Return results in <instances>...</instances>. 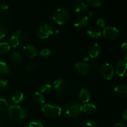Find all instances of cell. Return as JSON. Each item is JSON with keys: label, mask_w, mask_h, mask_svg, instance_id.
I'll use <instances>...</instances> for the list:
<instances>
[{"label": "cell", "mask_w": 127, "mask_h": 127, "mask_svg": "<svg viewBox=\"0 0 127 127\" xmlns=\"http://www.w3.org/2000/svg\"><path fill=\"white\" fill-rule=\"evenodd\" d=\"M115 93L117 96L122 99H125L127 97V87L125 84H119L115 88Z\"/></svg>", "instance_id": "5bb4252c"}, {"label": "cell", "mask_w": 127, "mask_h": 127, "mask_svg": "<svg viewBox=\"0 0 127 127\" xmlns=\"http://www.w3.org/2000/svg\"><path fill=\"white\" fill-rule=\"evenodd\" d=\"M24 99V94L21 91H16L12 95V100L16 104L19 103Z\"/></svg>", "instance_id": "ffe728a7"}, {"label": "cell", "mask_w": 127, "mask_h": 127, "mask_svg": "<svg viewBox=\"0 0 127 127\" xmlns=\"http://www.w3.org/2000/svg\"><path fill=\"white\" fill-rule=\"evenodd\" d=\"M11 59L15 63H19L21 61V57L18 52H14L11 55Z\"/></svg>", "instance_id": "4316f807"}, {"label": "cell", "mask_w": 127, "mask_h": 127, "mask_svg": "<svg viewBox=\"0 0 127 127\" xmlns=\"http://www.w3.org/2000/svg\"><path fill=\"white\" fill-rule=\"evenodd\" d=\"M36 64L35 63H30L27 65V71H31L33 70L35 68Z\"/></svg>", "instance_id": "836d02e7"}, {"label": "cell", "mask_w": 127, "mask_h": 127, "mask_svg": "<svg viewBox=\"0 0 127 127\" xmlns=\"http://www.w3.org/2000/svg\"><path fill=\"white\" fill-rule=\"evenodd\" d=\"M100 73L104 78L109 80L114 76V68L110 63H105L100 67Z\"/></svg>", "instance_id": "ba28073f"}, {"label": "cell", "mask_w": 127, "mask_h": 127, "mask_svg": "<svg viewBox=\"0 0 127 127\" xmlns=\"http://www.w3.org/2000/svg\"><path fill=\"white\" fill-rule=\"evenodd\" d=\"M119 31L118 29L113 26H108L104 28L103 31V36L108 40H114L118 38Z\"/></svg>", "instance_id": "52a82bcc"}, {"label": "cell", "mask_w": 127, "mask_h": 127, "mask_svg": "<svg viewBox=\"0 0 127 127\" xmlns=\"http://www.w3.org/2000/svg\"><path fill=\"white\" fill-rule=\"evenodd\" d=\"M28 40V35L25 32L22 31H16L10 37L11 45L16 48L26 45Z\"/></svg>", "instance_id": "6da1fadb"}, {"label": "cell", "mask_w": 127, "mask_h": 127, "mask_svg": "<svg viewBox=\"0 0 127 127\" xmlns=\"http://www.w3.org/2000/svg\"><path fill=\"white\" fill-rule=\"evenodd\" d=\"M69 12L65 7L58 8L53 12L52 19L58 24L63 25L69 20Z\"/></svg>", "instance_id": "7a4b0ae2"}, {"label": "cell", "mask_w": 127, "mask_h": 127, "mask_svg": "<svg viewBox=\"0 0 127 127\" xmlns=\"http://www.w3.org/2000/svg\"><path fill=\"white\" fill-rule=\"evenodd\" d=\"M88 7V5L84 2H80V3L76 5L75 6V12H78V13H81V12H84L86 8Z\"/></svg>", "instance_id": "7402d4cb"}, {"label": "cell", "mask_w": 127, "mask_h": 127, "mask_svg": "<svg viewBox=\"0 0 127 127\" xmlns=\"http://www.w3.org/2000/svg\"><path fill=\"white\" fill-rule=\"evenodd\" d=\"M114 127H127V126L125 124H123V123H117L114 125Z\"/></svg>", "instance_id": "74e56055"}, {"label": "cell", "mask_w": 127, "mask_h": 127, "mask_svg": "<svg viewBox=\"0 0 127 127\" xmlns=\"http://www.w3.org/2000/svg\"><path fill=\"white\" fill-rule=\"evenodd\" d=\"M97 24L98 25L99 27H105V21L103 19H99L97 21Z\"/></svg>", "instance_id": "d6a6232c"}, {"label": "cell", "mask_w": 127, "mask_h": 127, "mask_svg": "<svg viewBox=\"0 0 127 127\" xmlns=\"http://www.w3.org/2000/svg\"><path fill=\"white\" fill-rule=\"evenodd\" d=\"M87 2L89 5L94 7H99L103 3V1L100 0H89V1H87Z\"/></svg>", "instance_id": "83f0119b"}, {"label": "cell", "mask_w": 127, "mask_h": 127, "mask_svg": "<svg viewBox=\"0 0 127 127\" xmlns=\"http://www.w3.org/2000/svg\"><path fill=\"white\" fill-rule=\"evenodd\" d=\"M0 127H2V126H1V125H0Z\"/></svg>", "instance_id": "7bdbcfd3"}, {"label": "cell", "mask_w": 127, "mask_h": 127, "mask_svg": "<svg viewBox=\"0 0 127 127\" xmlns=\"http://www.w3.org/2000/svg\"><path fill=\"white\" fill-rule=\"evenodd\" d=\"M7 33V29L6 27L0 24V39L4 38Z\"/></svg>", "instance_id": "f546056e"}, {"label": "cell", "mask_w": 127, "mask_h": 127, "mask_svg": "<svg viewBox=\"0 0 127 127\" xmlns=\"http://www.w3.org/2000/svg\"><path fill=\"white\" fill-rule=\"evenodd\" d=\"M89 68H96L98 67V63H97L96 62H93V63H91L90 64H89Z\"/></svg>", "instance_id": "8d00e7d4"}, {"label": "cell", "mask_w": 127, "mask_h": 127, "mask_svg": "<svg viewBox=\"0 0 127 127\" xmlns=\"http://www.w3.org/2000/svg\"><path fill=\"white\" fill-rule=\"evenodd\" d=\"M53 33H54V30L53 27L49 24H42L39 26L37 30V35L42 39L48 38Z\"/></svg>", "instance_id": "8992f818"}, {"label": "cell", "mask_w": 127, "mask_h": 127, "mask_svg": "<svg viewBox=\"0 0 127 127\" xmlns=\"http://www.w3.org/2000/svg\"><path fill=\"white\" fill-rule=\"evenodd\" d=\"M74 69L78 74L81 76H85L89 73L90 68L89 66V64L84 62H78L74 64Z\"/></svg>", "instance_id": "9c48e42d"}, {"label": "cell", "mask_w": 127, "mask_h": 127, "mask_svg": "<svg viewBox=\"0 0 127 127\" xmlns=\"http://www.w3.org/2000/svg\"><path fill=\"white\" fill-rule=\"evenodd\" d=\"M22 52L26 57L31 58H34L37 53L35 47L31 45H26L24 46Z\"/></svg>", "instance_id": "30bf717a"}, {"label": "cell", "mask_w": 127, "mask_h": 127, "mask_svg": "<svg viewBox=\"0 0 127 127\" xmlns=\"http://www.w3.org/2000/svg\"><path fill=\"white\" fill-rule=\"evenodd\" d=\"M101 52V47L97 43H94L90 46L88 50L89 56L91 58H96Z\"/></svg>", "instance_id": "7c38bea8"}, {"label": "cell", "mask_w": 127, "mask_h": 127, "mask_svg": "<svg viewBox=\"0 0 127 127\" xmlns=\"http://www.w3.org/2000/svg\"><path fill=\"white\" fill-rule=\"evenodd\" d=\"M67 2L71 4H74V3H78V2H80V1H79V0H76V1H67Z\"/></svg>", "instance_id": "60d3db41"}, {"label": "cell", "mask_w": 127, "mask_h": 127, "mask_svg": "<svg viewBox=\"0 0 127 127\" xmlns=\"http://www.w3.org/2000/svg\"><path fill=\"white\" fill-rule=\"evenodd\" d=\"M88 17H86V16H83V15H79V16H77L74 19V26L75 27H78V28H81V27H83L88 24Z\"/></svg>", "instance_id": "9a60e30c"}, {"label": "cell", "mask_w": 127, "mask_h": 127, "mask_svg": "<svg viewBox=\"0 0 127 127\" xmlns=\"http://www.w3.org/2000/svg\"><path fill=\"white\" fill-rule=\"evenodd\" d=\"M127 69V61L126 60H120L117 63L115 66L116 73L119 76H124L125 74Z\"/></svg>", "instance_id": "8fae6325"}, {"label": "cell", "mask_w": 127, "mask_h": 127, "mask_svg": "<svg viewBox=\"0 0 127 127\" xmlns=\"http://www.w3.org/2000/svg\"><path fill=\"white\" fill-rule=\"evenodd\" d=\"M82 111V105L77 102H71L67 104L65 106L66 114L69 117H78L81 115Z\"/></svg>", "instance_id": "3957f363"}, {"label": "cell", "mask_w": 127, "mask_h": 127, "mask_svg": "<svg viewBox=\"0 0 127 127\" xmlns=\"http://www.w3.org/2000/svg\"><path fill=\"white\" fill-rule=\"evenodd\" d=\"M42 111L46 116L49 117H56L61 115L62 109L58 105L47 104L42 106Z\"/></svg>", "instance_id": "5b68a950"}, {"label": "cell", "mask_w": 127, "mask_h": 127, "mask_svg": "<svg viewBox=\"0 0 127 127\" xmlns=\"http://www.w3.org/2000/svg\"></svg>", "instance_id": "ee69618b"}, {"label": "cell", "mask_w": 127, "mask_h": 127, "mask_svg": "<svg viewBox=\"0 0 127 127\" xmlns=\"http://www.w3.org/2000/svg\"><path fill=\"white\" fill-rule=\"evenodd\" d=\"M9 104L7 100L4 99L0 98V112L6 110L8 108Z\"/></svg>", "instance_id": "484cf974"}, {"label": "cell", "mask_w": 127, "mask_h": 127, "mask_svg": "<svg viewBox=\"0 0 127 127\" xmlns=\"http://www.w3.org/2000/svg\"><path fill=\"white\" fill-rule=\"evenodd\" d=\"M52 89V86L50 84H44L41 86L39 88V91L40 93H49Z\"/></svg>", "instance_id": "cb8c5ba5"}, {"label": "cell", "mask_w": 127, "mask_h": 127, "mask_svg": "<svg viewBox=\"0 0 127 127\" xmlns=\"http://www.w3.org/2000/svg\"><path fill=\"white\" fill-rule=\"evenodd\" d=\"M87 127H97V124L94 120H89L86 122Z\"/></svg>", "instance_id": "e575fe53"}, {"label": "cell", "mask_w": 127, "mask_h": 127, "mask_svg": "<svg viewBox=\"0 0 127 127\" xmlns=\"http://www.w3.org/2000/svg\"><path fill=\"white\" fill-rule=\"evenodd\" d=\"M53 87L57 91H64L68 87V82L63 78L55 79L53 82Z\"/></svg>", "instance_id": "4fadbf2b"}, {"label": "cell", "mask_w": 127, "mask_h": 127, "mask_svg": "<svg viewBox=\"0 0 127 127\" xmlns=\"http://www.w3.org/2000/svg\"><path fill=\"white\" fill-rule=\"evenodd\" d=\"M122 51L123 52H125V53H127V43L126 42H124V43L122 44Z\"/></svg>", "instance_id": "d590c367"}, {"label": "cell", "mask_w": 127, "mask_h": 127, "mask_svg": "<svg viewBox=\"0 0 127 127\" xmlns=\"http://www.w3.org/2000/svg\"><path fill=\"white\" fill-rule=\"evenodd\" d=\"M82 110L88 114H93L96 110V106L93 104H86L82 106Z\"/></svg>", "instance_id": "d6986e66"}, {"label": "cell", "mask_w": 127, "mask_h": 127, "mask_svg": "<svg viewBox=\"0 0 127 127\" xmlns=\"http://www.w3.org/2000/svg\"><path fill=\"white\" fill-rule=\"evenodd\" d=\"M87 33L92 38H99L101 35V30L98 26H93L88 29Z\"/></svg>", "instance_id": "2e32d148"}, {"label": "cell", "mask_w": 127, "mask_h": 127, "mask_svg": "<svg viewBox=\"0 0 127 127\" xmlns=\"http://www.w3.org/2000/svg\"><path fill=\"white\" fill-rule=\"evenodd\" d=\"M9 44L6 42H2L0 43V55L5 54L10 50Z\"/></svg>", "instance_id": "44dd1931"}, {"label": "cell", "mask_w": 127, "mask_h": 127, "mask_svg": "<svg viewBox=\"0 0 127 127\" xmlns=\"http://www.w3.org/2000/svg\"><path fill=\"white\" fill-rule=\"evenodd\" d=\"M8 73L9 69L6 63L0 61V74H7Z\"/></svg>", "instance_id": "d4e9b609"}, {"label": "cell", "mask_w": 127, "mask_h": 127, "mask_svg": "<svg viewBox=\"0 0 127 127\" xmlns=\"http://www.w3.org/2000/svg\"><path fill=\"white\" fill-rule=\"evenodd\" d=\"M9 15V6L6 4L0 3V21H4Z\"/></svg>", "instance_id": "ac0fdd59"}, {"label": "cell", "mask_w": 127, "mask_h": 127, "mask_svg": "<svg viewBox=\"0 0 127 127\" xmlns=\"http://www.w3.org/2000/svg\"><path fill=\"white\" fill-rule=\"evenodd\" d=\"M88 59H89V58H88V57H87V58H84V61H88Z\"/></svg>", "instance_id": "b9f144b4"}, {"label": "cell", "mask_w": 127, "mask_h": 127, "mask_svg": "<svg viewBox=\"0 0 127 127\" xmlns=\"http://www.w3.org/2000/svg\"><path fill=\"white\" fill-rule=\"evenodd\" d=\"M7 81L4 79H0V91L4 90L7 88Z\"/></svg>", "instance_id": "1f68e13d"}, {"label": "cell", "mask_w": 127, "mask_h": 127, "mask_svg": "<svg viewBox=\"0 0 127 127\" xmlns=\"http://www.w3.org/2000/svg\"><path fill=\"white\" fill-rule=\"evenodd\" d=\"M33 99L37 102L40 103V104H44L45 103L44 96L40 93L36 92L33 95Z\"/></svg>", "instance_id": "603a6c76"}, {"label": "cell", "mask_w": 127, "mask_h": 127, "mask_svg": "<svg viewBox=\"0 0 127 127\" xmlns=\"http://www.w3.org/2000/svg\"><path fill=\"white\" fill-rule=\"evenodd\" d=\"M122 117L125 120H126L127 119V109H125V110L124 111V112H123Z\"/></svg>", "instance_id": "f35d334b"}, {"label": "cell", "mask_w": 127, "mask_h": 127, "mask_svg": "<svg viewBox=\"0 0 127 127\" xmlns=\"http://www.w3.org/2000/svg\"><path fill=\"white\" fill-rule=\"evenodd\" d=\"M93 14V11H92L91 10H88V11L86 12V16L89 18V17H91V16Z\"/></svg>", "instance_id": "ab89813d"}, {"label": "cell", "mask_w": 127, "mask_h": 127, "mask_svg": "<svg viewBox=\"0 0 127 127\" xmlns=\"http://www.w3.org/2000/svg\"><path fill=\"white\" fill-rule=\"evenodd\" d=\"M9 117L12 120L19 121L25 119L26 113L21 106L18 105H12L8 109Z\"/></svg>", "instance_id": "277c9868"}, {"label": "cell", "mask_w": 127, "mask_h": 127, "mask_svg": "<svg viewBox=\"0 0 127 127\" xmlns=\"http://www.w3.org/2000/svg\"><path fill=\"white\" fill-rule=\"evenodd\" d=\"M50 53H51L50 50L48 48H43V49L41 50L39 52V54L40 55V56H42V57H48V56H49L50 55Z\"/></svg>", "instance_id": "f1b7e54d"}, {"label": "cell", "mask_w": 127, "mask_h": 127, "mask_svg": "<svg viewBox=\"0 0 127 127\" xmlns=\"http://www.w3.org/2000/svg\"><path fill=\"white\" fill-rule=\"evenodd\" d=\"M29 127H44L43 124L39 121H32L29 123Z\"/></svg>", "instance_id": "4dcf8cb0"}, {"label": "cell", "mask_w": 127, "mask_h": 127, "mask_svg": "<svg viewBox=\"0 0 127 127\" xmlns=\"http://www.w3.org/2000/svg\"><path fill=\"white\" fill-rule=\"evenodd\" d=\"M79 97L81 102L84 103H87L91 99V94L89 91L85 88L81 89L79 93Z\"/></svg>", "instance_id": "e0dca14e"}]
</instances>
